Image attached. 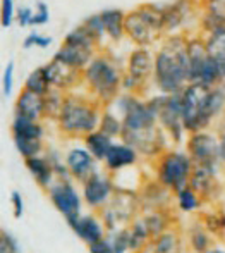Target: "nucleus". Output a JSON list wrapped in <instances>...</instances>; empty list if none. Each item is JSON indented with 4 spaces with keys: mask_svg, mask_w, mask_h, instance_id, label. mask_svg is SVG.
Listing matches in <instances>:
<instances>
[{
    "mask_svg": "<svg viewBox=\"0 0 225 253\" xmlns=\"http://www.w3.org/2000/svg\"><path fill=\"white\" fill-rule=\"evenodd\" d=\"M188 35H167L155 50L151 86L156 93H182L191 83L188 59Z\"/></svg>",
    "mask_w": 225,
    "mask_h": 253,
    "instance_id": "obj_1",
    "label": "nucleus"
},
{
    "mask_svg": "<svg viewBox=\"0 0 225 253\" xmlns=\"http://www.w3.org/2000/svg\"><path fill=\"white\" fill-rule=\"evenodd\" d=\"M105 107L90 95H76L69 91L64 102L62 112L57 117V129L62 136L83 140L98 129L100 117Z\"/></svg>",
    "mask_w": 225,
    "mask_h": 253,
    "instance_id": "obj_2",
    "label": "nucleus"
},
{
    "mask_svg": "<svg viewBox=\"0 0 225 253\" xmlns=\"http://www.w3.org/2000/svg\"><path fill=\"white\" fill-rule=\"evenodd\" d=\"M124 71L112 55L98 52L83 71V86L90 97L103 107L112 105L122 93Z\"/></svg>",
    "mask_w": 225,
    "mask_h": 253,
    "instance_id": "obj_3",
    "label": "nucleus"
},
{
    "mask_svg": "<svg viewBox=\"0 0 225 253\" xmlns=\"http://www.w3.org/2000/svg\"><path fill=\"white\" fill-rule=\"evenodd\" d=\"M126 38L134 47H150L165 38V16L160 3H141L126 12Z\"/></svg>",
    "mask_w": 225,
    "mask_h": 253,
    "instance_id": "obj_4",
    "label": "nucleus"
},
{
    "mask_svg": "<svg viewBox=\"0 0 225 253\" xmlns=\"http://www.w3.org/2000/svg\"><path fill=\"white\" fill-rule=\"evenodd\" d=\"M192 170L194 162L186 150L169 148L155 159V179H158L172 193L189 186Z\"/></svg>",
    "mask_w": 225,
    "mask_h": 253,
    "instance_id": "obj_5",
    "label": "nucleus"
},
{
    "mask_svg": "<svg viewBox=\"0 0 225 253\" xmlns=\"http://www.w3.org/2000/svg\"><path fill=\"white\" fill-rule=\"evenodd\" d=\"M141 212L143 207L138 190L117 186L110 202L100 210V217H102L109 234H113L117 231L126 229Z\"/></svg>",
    "mask_w": 225,
    "mask_h": 253,
    "instance_id": "obj_6",
    "label": "nucleus"
},
{
    "mask_svg": "<svg viewBox=\"0 0 225 253\" xmlns=\"http://www.w3.org/2000/svg\"><path fill=\"white\" fill-rule=\"evenodd\" d=\"M155 52L150 47H134L129 53L124 69L122 91H129L145 97L146 90L151 88Z\"/></svg>",
    "mask_w": 225,
    "mask_h": 253,
    "instance_id": "obj_7",
    "label": "nucleus"
},
{
    "mask_svg": "<svg viewBox=\"0 0 225 253\" xmlns=\"http://www.w3.org/2000/svg\"><path fill=\"white\" fill-rule=\"evenodd\" d=\"M148 102L151 109L155 110L158 124L163 127V131L169 136L172 145H181L184 141V136L189 134L184 127L182 121V97L181 93L165 95L156 93L148 97Z\"/></svg>",
    "mask_w": 225,
    "mask_h": 253,
    "instance_id": "obj_8",
    "label": "nucleus"
},
{
    "mask_svg": "<svg viewBox=\"0 0 225 253\" xmlns=\"http://www.w3.org/2000/svg\"><path fill=\"white\" fill-rule=\"evenodd\" d=\"M210 88L201 83H189L182 90V121L188 133L210 129L205 119V105L208 98Z\"/></svg>",
    "mask_w": 225,
    "mask_h": 253,
    "instance_id": "obj_9",
    "label": "nucleus"
},
{
    "mask_svg": "<svg viewBox=\"0 0 225 253\" xmlns=\"http://www.w3.org/2000/svg\"><path fill=\"white\" fill-rule=\"evenodd\" d=\"M201 2L198 0H174L163 3V16H165V37L167 35H186L192 23H198L201 17Z\"/></svg>",
    "mask_w": 225,
    "mask_h": 253,
    "instance_id": "obj_10",
    "label": "nucleus"
},
{
    "mask_svg": "<svg viewBox=\"0 0 225 253\" xmlns=\"http://www.w3.org/2000/svg\"><path fill=\"white\" fill-rule=\"evenodd\" d=\"M120 140L131 145L139 153V157L145 159L155 160L165 150H169V136L160 124L143 131H122Z\"/></svg>",
    "mask_w": 225,
    "mask_h": 253,
    "instance_id": "obj_11",
    "label": "nucleus"
},
{
    "mask_svg": "<svg viewBox=\"0 0 225 253\" xmlns=\"http://www.w3.org/2000/svg\"><path fill=\"white\" fill-rule=\"evenodd\" d=\"M220 136L217 131L203 129L189 133L186 138V152L194 166H222L219 157Z\"/></svg>",
    "mask_w": 225,
    "mask_h": 253,
    "instance_id": "obj_12",
    "label": "nucleus"
},
{
    "mask_svg": "<svg viewBox=\"0 0 225 253\" xmlns=\"http://www.w3.org/2000/svg\"><path fill=\"white\" fill-rule=\"evenodd\" d=\"M48 197L67 224L76 220L83 213V195L74 186L73 179H57L48 190Z\"/></svg>",
    "mask_w": 225,
    "mask_h": 253,
    "instance_id": "obj_13",
    "label": "nucleus"
},
{
    "mask_svg": "<svg viewBox=\"0 0 225 253\" xmlns=\"http://www.w3.org/2000/svg\"><path fill=\"white\" fill-rule=\"evenodd\" d=\"M117 184L113 176L110 172H103V170H96L93 176L88 177L83 183L81 188V195H83L84 205L91 210H102L107 203L110 202L112 195L115 193Z\"/></svg>",
    "mask_w": 225,
    "mask_h": 253,
    "instance_id": "obj_14",
    "label": "nucleus"
},
{
    "mask_svg": "<svg viewBox=\"0 0 225 253\" xmlns=\"http://www.w3.org/2000/svg\"><path fill=\"white\" fill-rule=\"evenodd\" d=\"M222 166H194L189 186L199 193L205 202H213L219 198L222 184L219 181Z\"/></svg>",
    "mask_w": 225,
    "mask_h": 253,
    "instance_id": "obj_15",
    "label": "nucleus"
},
{
    "mask_svg": "<svg viewBox=\"0 0 225 253\" xmlns=\"http://www.w3.org/2000/svg\"><path fill=\"white\" fill-rule=\"evenodd\" d=\"M43 67L46 71V76H48L50 86L52 88H57V90H62L66 93H69L76 86L83 84V71L74 69L73 66L55 59V57H52Z\"/></svg>",
    "mask_w": 225,
    "mask_h": 253,
    "instance_id": "obj_16",
    "label": "nucleus"
},
{
    "mask_svg": "<svg viewBox=\"0 0 225 253\" xmlns=\"http://www.w3.org/2000/svg\"><path fill=\"white\" fill-rule=\"evenodd\" d=\"M138 195H139V200H141L143 212L172 209L174 193L167 186H163L158 179L143 181L138 188Z\"/></svg>",
    "mask_w": 225,
    "mask_h": 253,
    "instance_id": "obj_17",
    "label": "nucleus"
},
{
    "mask_svg": "<svg viewBox=\"0 0 225 253\" xmlns=\"http://www.w3.org/2000/svg\"><path fill=\"white\" fill-rule=\"evenodd\" d=\"M66 164L69 167L71 177L74 181H79L81 184L88 179L90 176L98 170V160L91 155L86 147H73L66 152L64 155Z\"/></svg>",
    "mask_w": 225,
    "mask_h": 253,
    "instance_id": "obj_18",
    "label": "nucleus"
},
{
    "mask_svg": "<svg viewBox=\"0 0 225 253\" xmlns=\"http://www.w3.org/2000/svg\"><path fill=\"white\" fill-rule=\"evenodd\" d=\"M69 227L88 247L93 243H98V241L105 240L109 236V231H107L102 217L95 215V213H81L76 220H73L69 224Z\"/></svg>",
    "mask_w": 225,
    "mask_h": 253,
    "instance_id": "obj_19",
    "label": "nucleus"
},
{
    "mask_svg": "<svg viewBox=\"0 0 225 253\" xmlns=\"http://www.w3.org/2000/svg\"><path fill=\"white\" fill-rule=\"evenodd\" d=\"M139 160V153L134 150L131 145H127L126 141H113L112 148L107 153L105 160H103V167L107 172L113 174L122 172V170L134 167Z\"/></svg>",
    "mask_w": 225,
    "mask_h": 253,
    "instance_id": "obj_20",
    "label": "nucleus"
},
{
    "mask_svg": "<svg viewBox=\"0 0 225 253\" xmlns=\"http://www.w3.org/2000/svg\"><path fill=\"white\" fill-rule=\"evenodd\" d=\"M188 59H189V80L191 83H198L199 76H201L203 69H205L206 62L210 59V53L206 50L205 38L201 33H192L188 35Z\"/></svg>",
    "mask_w": 225,
    "mask_h": 253,
    "instance_id": "obj_21",
    "label": "nucleus"
},
{
    "mask_svg": "<svg viewBox=\"0 0 225 253\" xmlns=\"http://www.w3.org/2000/svg\"><path fill=\"white\" fill-rule=\"evenodd\" d=\"M100 52V48H93V47H84V45H76V43H67L62 42L57 52L53 53V57L62 62L73 66L77 71H84V67L93 60V57Z\"/></svg>",
    "mask_w": 225,
    "mask_h": 253,
    "instance_id": "obj_22",
    "label": "nucleus"
},
{
    "mask_svg": "<svg viewBox=\"0 0 225 253\" xmlns=\"http://www.w3.org/2000/svg\"><path fill=\"white\" fill-rule=\"evenodd\" d=\"M14 116H23L28 119L45 121V98L43 95L33 93V91L23 90L17 93L14 103Z\"/></svg>",
    "mask_w": 225,
    "mask_h": 253,
    "instance_id": "obj_23",
    "label": "nucleus"
},
{
    "mask_svg": "<svg viewBox=\"0 0 225 253\" xmlns=\"http://www.w3.org/2000/svg\"><path fill=\"white\" fill-rule=\"evenodd\" d=\"M26 164V169L31 172L33 179L37 181V184L40 188L48 191L52 188V184L57 181V176H55V170L52 167V162L48 160V157L45 155H37V157H31V159H26L24 160Z\"/></svg>",
    "mask_w": 225,
    "mask_h": 253,
    "instance_id": "obj_24",
    "label": "nucleus"
},
{
    "mask_svg": "<svg viewBox=\"0 0 225 253\" xmlns=\"http://www.w3.org/2000/svg\"><path fill=\"white\" fill-rule=\"evenodd\" d=\"M141 217L146 224V229H148L150 236L156 238L160 234H163L165 231L172 229L174 222H176V217L172 213V209L165 210H148V212H141Z\"/></svg>",
    "mask_w": 225,
    "mask_h": 253,
    "instance_id": "obj_25",
    "label": "nucleus"
},
{
    "mask_svg": "<svg viewBox=\"0 0 225 253\" xmlns=\"http://www.w3.org/2000/svg\"><path fill=\"white\" fill-rule=\"evenodd\" d=\"M105 26L107 38L112 42H120L126 38V12L122 9H103L100 12Z\"/></svg>",
    "mask_w": 225,
    "mask_h": 253,
    "instance_id": "obj_26",
    "label": "nucleus"
},
{
    "mask_svg": "<svg viewBox=\"0 0 225 253\" xmlns=\"http://www.w3.org/2000/svg\"><path fill=\"white\" fill-rule=\"evenodd\" d=\"M206 43V50H208L210 57H213V60L217 62L220 71V78L222 83L225 81V28L215 30L208 35H203Z\"/></svg>",
    "mask_w": 225,
    "mask_h": 253,
    "instance_id": "obj_27",
    "label": "nucleus"
},
{
    "mask_svg": "<svg viewBox=\"0 0 225 253\" xmlns=\"http://www.w3.org/2000/svg\"><path fill=\"white\" fill-rule=\"evenodd\" d=\"M141 253H182V238L172 227L160 236L153 238Z\"/></svg>",
    "mask_w": 225,
    "mask_h": 253,
    "instance_id": "obj_28",
    "label": "nucleus"
},
{
    "mask_svg": "<svg viewBox=\"0 0 225 253\" xmlns=\"http://www.w3.org/2000/svg\"><path fill=\"white\" fill-rule=\"evenodd\" d=\"M10 131H12V138H41V140L45 138L43 123L23 116H14Z\"/></svg>",
    "mask_w": 225,
    "mask_h": 253,
    "instance_id": "obj_29",
    "label": "nucleus"
},
{
    "mask_svg": "<svg viewBox=\"0 0 225 253\" xmlns=\"http://www.w3.org/2000/svg\"><path fill=\"white\" fill-rule=\"evenodd\" d=\"M188 245L192 253H206L213 247L212 233L203 226V222H196L189 227Z\"/></svg>",
    "mask_w": 225,
    "mask_h": 253,
    "instance_id": "obj_30",
    "label": "nucleus"
},
{
    "mask_svg": "<svg viewBox=\"0 0 225 253\" xmlns=\"http://www.w3.org/2000/svg\"><path fill=\"white\" fill-rule=\"evenodd\" d=\"M83 143H84V147L90 150L91 155L98 160V162H103L105 157H107V153H109V150L113 145V138L107 136L105 133H102L100 129H96V131H93V133L88 134V136L83 138Z\"/></svg>",
    "mask_w": 225,
    "mask_h": 253,
    "instance_id": "obj_31",
    "label": "nucleus"
},
{
    "mask_svg": "<svg viewBox=\"0 0 225 253\" xmlns=\"http://www.w3.org/2000/svg\"><path fill=\"white\" fill-rule=\"evenodd\" d=\"M127 233H129L131 253H141L151 241V236H150L148 229H146V224L143 220L141 213L127 226Z\"/></svg>",
    "mask_w": 225,
    "mask_h": 253,
    "instance_id": "obj_32",
    "label": "nucleus"
},
{
    "mask_svg": "<svg viewBox=\"0 0 225 253\" xmlns=\"http://www.w3.org/2000/svg\"><path fill=\"white\" fill-rule=\"evenodd\" d=\"M174 203H176L177 210H181L182 213H194L201 210L205 200L199 197L196 190H192L191 186H186L177 193H174Z\"/></svg>",
    "mask_w": 225,
    "mask_h": 253,
    "instance_id": "obj_33",
    "label": "nucleus"
},
{
    "mask_svg": "<svg viewBox=\"0 0 225 253\" xmlns=\"http://www.w3.org/2000/svg\"><path fill=\"white\" fill-rule=\"evenodd\" d=\"M98 129L102 133H105L107 136L110 138H120L122 136V131H124V121L112 107H105L102 112V117H100V124H98Z\"/></svg>",
    "mask_w": 225,
    "mask_h": 253,
    "instance_id": "obj_34",
    "label": "nucleus"
},
{
    "mask_svg": "<svg viewBox=\"0 0 225 253\" xmlns=\"http://www.w3.org/2000/svg\"><path fill=\"white\" fill-rule=\"evenodd\" d=\"M67 93L57 88H50L43 95L45 98V121H57V117L62 112L64 102H66Z\"/></svg>",
    "mask_w": 225,
    "mask_h": 253,
    "instance_id": "obj_35",
    "label": "nucleus"
},
{
    "mask_svg": "<svg viewBox=\"0 0 225 253\" xmlns=\"http://www.w3.org/2000/svg\"><path fill=\"white\" fill-rule=\"evenodd\" d=\"M14 145L24 160L45 153V143L41 138H14Z\"/></svg>",
    "mask_w": 225,
    "mask_h": 253,
    "instance_id": "obj_36",
    "label": "nucleus"
},
{
    "mask_svg": "<svg viewBox=\"0 0 225 253\" xmlns=\"http://www.w3.org/2000/svg\"><path fill=\"white\" fill-rule=\"evenodd\" d=\"M26 90L33 91V93H38V95H45L46 91L50 90V81H48V76H46V71L43 66L37 67L35 71H31L28 74L26 81H24V86Z\"/></svg>",
    "mask_w": 225,
    "mask_h": 253,
    "instance_id": "obj_37",
    "label": "nucleus"
},
{
    "mask_svg": "<svg viewBox=\"0 0 225 253\" xmlns=\"http://www.w3.org/2000/svg\"><path fill=\"white\" fill-rule=\"evenodd\" d=\"M201 222L212 233V236L225 238V210L217 209L208 213H203Z\"/></svg>",
    "mask_w": 225,
    "mask_h": 253,
    "instance_id": "obj_38",
    "label": "nucleus"
},
{
    "mask_svg": "<svg viewBox=\"0 0 225 253\" xmlns=\"http://www.w3.org/2000/svg\"><path fill=\"white\" fill-rule=\"evenodd\" d=\"M62 42H67V43H76V45H84V47L100 48V43L96 42V38L93 37L91 31L88 30L83 23L77 24L76 28H73V30L64 37Z\"/></svg>",
    "mask_w": 225,
    "mask_h": 253,
    "instance_id": "obj_39",
    "label": "nucleus"
},
{
    "mask_svg": "<svg viewBox=\"0 0 225 253\" xmlns=\"http://www.w3.org/2000/svg\"><path fill=\"white\" fill-rule=\"evenodd\" d=\"M83 24L91 31V35L96 38V42H98L100 45L105 42L107 33H105V26H103V21H102V16H100V12L91 14L90 17H86V19L83 21Z\"/></svg>",
    "mask_w": 225,
    "mask_h": 253,
    "instance_id": "obj_40",
    "label": "nucleus"
},
{
    "mask_svg": "<svg viewBox=\"0 0 225 253\" xmlns=\"http://www.w3.org/2000/svg\"><path fill=\"white\" fill-rule=\"evenodd\" d=\"M14 83H16V62L9 60L2 73V93L5 98H10V95H12Z\"/></svg>",
    "mask_w": 225,
    "mask_h": 253,
    "instance_id": "obj_41",
    "label": "nucleus"
},
{
    "mask_svg": "<svg viewBox=\"0 0 225 253\" xmlns=\"http://www.w3.org/2000/svg\"><path fill=\"white\" fill-rule=\"evenodd\" d=\"M52 37H46V35L41 33H30L23 42V48H48L52 45Z\"/></svg>",
    "mask_w": 225,
    "mask_h": 253,
    "instance_id": "obj_42",
    "label": "nucleus"
},
{
    "mask_svg": "<svg viewBox=\"0 0 225 253\" xmlns=\"http://www.w3.org/2000/svg\"><path fill=\"white\" fill-rule=\"evenodd\" d=\"M16 0H2V26L10 28L16 21Z\"/></svg>",
    "mask_w": 225,
    "mask_h": 253,
    "instance_id": "obj_43",
    "label": "nucleus"
},
{
    "mask_svg": "<svg viewBox=\"0 0 225 253\" xmlns=\"http://www.w3.org/2000/svg\"><path fill=\"white\" fill-rule=\"evenodd\" d=\"M0 253H21L17 240L7 231L0 234Z\"/></svg>",
    "mask_w": 225,
    "mask_h": 253,
    "instance_id": "obj_44",
    "label": "nucleus"
},
{
    "mask_svg": "<svg viewBox=\"0 0 225 253\" xmlns=\"http://www.w3.org/2000/svg\"><path fill=\"white\" fill-rule=\"evenodd\" d=\"M50 21V9L45 2H37L35 7V16H33V24L31 26H45Z\"/></svg>",
    "mask_w": 225,
    "mask_h": 253,
    "instance_id": "obj_45",
    "label": "nucleus"
},
{
    "mask_svg": "<svg viewBox=\"0 0 225 253\" xmlns=\"http://www.w3.org/2000/svg\"><path fill=\"white\" fill-rule=\"evenodd\" d=\"M201 7L205 12H210L213 16L225 19V0H203Z\"/></svg>",
    "mask_w": 225,
    "mask_h": 253,
    "instance_id": "obj_46",
    "label": "nucleus"
},
{
    "mask_svg": "<svg viewBox=\"0 0 225 253\" xmlns=\"http://www.w3.org/2000/svg\"><path fill=\"white\" fill-rule=\"evenodd\" d=\"M33 16H35V9L33 7H19L16 12V23L19 24V26L26 28V26H31L33 24Z\"/></svg>",
    "mask_w": 225,
    "mask_h": 253,
    "instance_id": "obj_47",
    "label": "nucleus"
},
{
    "mask_svg": "<svg viewBox=\"0 0 225 253\" xmlns=\"http://www.w3.org/2000/svg\"><path fill=\"white\" fill-rule=\"evenodd\" d=\"M10 203H12V210H14V217L16 219H21L24 213V200L23 195L19 191H12L10 193Z\"/></svg>",
    "mask_w": 225,
    "mask_h": 253,
    "instance_id": "obj_48",
    "label": "nucleus"
},
{
    "mask_svg": "<svg viewBox=\"0 0 225 253\" xmlns=\"http://www.w3.org/2000/svg\"><path fill=\"white\" fill-rule=\"evenodd\" d=\"M88 250H90V253H113L112 240H110V236H107L105 240L90 245V247H88Z\"/></svg>",
    "mask_w": 225,
    "mask_h": 253,
    "instance_id": "obj_49",
    "label": "nucleus"
},
{
    "mask_svg": "<svg viewBox=\"0 0 225 253\" xmlns=\"http://www.w3.org/2000/svg\"><path fill=\"white\" fill-rule=\"evenodd\" d=\"M215 131H217V134H219L220 138H225V114H224L222 117H220L219 121H217Z\"/></svg>",
    "mask_w": 225,
    "mask_h": 253,
    "instance_id": "obj_50",
    "label": "nucleus"
},
{
    "mask_svg": "<svg viewBox=\"0 0 225 253\" xmlns=\"http://www.w3.org/2000/svg\"><path fill=\"white\" fill-rule=\"evenodd\" d=\"M219 157H220V164H222V166H225V138H220Z\"/></svg>",
    "mask_w": 225,
    "mask_h": 253,
    "instance_id": "obj_51",
    "label": "nucleus"
},
{
    "mask_svg": "<svg viewBox=\"0 0 225 253\" xmlns=\"http://www.w3.org/2000/svg\"><path fill=\"white\" fill-rule=\"evenodd\" d=\"M206 253H225L224 248H220V247H212Z\"/></svg>",
    "mask_w": 225,
    "mask_h": 253,
    "instance_id": "obj_52",
    "label": "nucleus"
}]
</instances>
